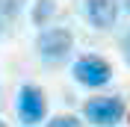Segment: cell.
I'll return each mask as SVG.
<instances>
[{"label": "cell", "instance_id": "cell-4", "mask_svg": "<svg viewBox=\"0 0 130 127\" xmlns=\"http://www.w3.org/2000/svg\"><path fill=\"white\" fill-rule=\"evenodd\" d=\"M71 33L62 30V27H50V30H44L39 36V41H36V47H39L41 59H47V62H59V59H65V56L71 53Z\"/></svg>", "mask_w": 130, "mask_h": 127}, {"label": "cell", "instance_id": "cell-8", "mask_svg": "<svg viewBox=\"0 0 130 127\" xmlns=\"http://www.w3.org/2000/svg\"><path fill=\"white\" fill-rule=\"evenodd\" d=\"M47 127H80V121L74 118V115H59V118H53Z\"/></svg>", "mask_w": 130, "mask_h": 127}, {"label": "cell", "instance_id": "cell-2", "mask_svg": "<svg viewBox=\"0 0 130 127\" xmlns=\"http://www.w3.org/2000/svg\"><path fill=\"white\" fill-rule=\"evenodd\" d=\"M71 74H74L77 83H83V86H89V89H98V86H104V83H109L112 68H109V62L101 59V56H80V59L74 62Z\"/></svg>", "mask_w": 130, "mask_h": 127}, {"label": "cell", "instance_id": "cell-9", "mask_svg": "<svg viewBox=\"0 0 130 127\" xmlns=\"http://www.w3.org/2000/svg\"><path fill=\"white\" fill-rule=\"evenodd\" d=\"M124 56H127V62H130V33L124 36Z\"/></svg>", "mask_w": 130, "mask_h": 127}, {"label": "cell", "instance_id": "cell-10", "mask_svg": "<svg viewBox=\"0 0 130 127\" xmlns=\"http://www.w3.org/2000/svg\"><path fill=\"white\" fill-rule=\"evenodd\" d=\"M124 9H127V12H130V0H124Z\"/></svg>", "mask_w": 130, "mask_h": 127}, {"label": "cell", "instance_id": "cell-6", "mask_svg": "<svg viewBox=\"0 0 130 127\" xmlns=\"http://www.w3.org/2000/svg\"><path fill=\"white\" fill-rule=\"evenodd\" d=\"M18 12H21V0H0V33L15 21Z\"/></svg>", "mask_w": 130, "mask_h": 127}, {"label": "cell", "instance_id": "cell-1", "mask_svg": "<svg viewBox=\"0 0 130 127\" xmlns=\"http://www.w3.org/2000/svg\"><path fill=\"white\" fill-rule=\"evenodd\" d=\"M83 115L98 127H112L124 118V101L121 98H92L83 106Z\"/></svg>", "mask_w": 130, "mask_h": 127}, {"label": "cell", "instance_id": "cell-11", "mask_svg": "<svg viewBox=\"0 0 130 127\" xmlns=\"http://www.w3.org/2000/svg\"><path fill=\"white\" fill-rule=\"evenodd\" d=\"M0 127H6V124H3V121H0Z\"/></svg>", "mask_w": 130, "mask_h": 127}, {"label": "cell", "instance_id": "cell-5", "mask_svg": "<svg viewBox=\"0 0 130 127\" xmlns=\"http://www.w3.org/2000/svg\"><path fill=\"white\" fill-rule=\"evenodd\" d=\"M86 18L98 30L112 27L118 18V0H86Z\"/></svg>", "mask_w": 130, "mask_h": 127}, {"label": "cell", "instance_id": "cell-7", "mask_svg": "<svg viewBox=\"0 0 130 127\" xmlns=\"http://www.w3.org/2000/svg\"><path fill=\"white\" fill-rule=\"evenodd\" d=\"M53 12V0H36V12H32V21L36 24H44Z\"/></svg>", "mask_w": 130, "mask_h": 127}, {"label": "cell", "instance_id": "cell-3", "mask_svg": "<svg viewBox=\"0 0 130 127\" xmlns=\"http://www.w3.org/2000/svg\"><path fill=\"white\" fill-rule=\"evenodd\" d=\"M18 115H21V121L27 127L39 124L47 115V101H44V92L39 86H32V83L21 86V92H18Z\"/></svg>", "mask_w": 130, "mask_h": 127}]
</instances>
